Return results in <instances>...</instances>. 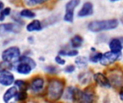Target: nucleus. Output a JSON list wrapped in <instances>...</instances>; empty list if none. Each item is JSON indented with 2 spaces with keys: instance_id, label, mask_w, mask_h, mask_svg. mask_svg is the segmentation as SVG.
I'll list each match as a JSON object with an SVG mask.
<instances>
[{
  "instance_id": "19",
  "label": "nucleus",
  "mask_w": 123,
  "mask_h": 103,
  "mask_svg": "<svg viewBox=\"0 0 123 103\" xmlns=\"http://www.w3.org/2000/svg\"><path fill=\"white\" fill-rule=\"evenodd\" d=\"M12 67H13V65L11 62L4 60L0 62V73L4 71H9L12 69Z\"/></svg>"
},
{
  "instance_id": "26",
  "label": "nucleus",
  "mask_w": 123,
  "mask_h": 103,
  "mask_svg": "<svg viewBox=\"0 0 123 103\" xmlns=\"http://www.w3.org/2000/svg\"><path fill=\"white\" fill-rule=\"evenodd\" d=\"M11 13V9L9 7L4 8V9H1L0 12V22H2L4 20L5 16H9Z\"/></svg>"
},
{
  "instance_id": "22",
  "label": "nucleus",
  "mask_w": 123,
  "mask_h": 103,
  "mask_svg": "<svg viewBox=\"0 0 123 103\" xmlns=\"http://www.w3.org/2000/svg\"><path fill=\"white\" fill-rule=\"evenodd\" d=\"M48 0H24L25 4L28 6H35L45 3Z\"/></svg>"
},
{
  "instance_id": "23",
  "label": "nucleus",
  "mask_w": 123,
  "mask_h": 103,
  "mask_svg": "<svg viewBox=\"0 0 123 103\" xmlns=\"http://www.w3.org/2000/svg\"><path fill=\"white\" fill-rule=\"evenodd\" d=\"M75 62L79 67H83L87 65L88 60L86 57H77L75 60Z\"/></svg>"
},
{
  "instance_id": "4",
  "label": "nucleus",
  "mask_w": 123,
  "mask_h": 103,
  "mask_svg": "<svg viewBox=\"0 0 123 103\" xmlns=\"http://www.w3.org/2000/svg\"><path fill=\"white\" fill-rule=\"evenodd\" d=\"M121 57V52L120 53H115L112 52H107L105 54H102L99 62L103 66H109L114 63L115 62L117 61Z\"/></svg>"
},
{
  "instance_id": "8",
  "label": "nucleus",
  "mask_w": 123,
  "mask_h": 103,
  "mask_svg": "<svg viewBox=\"0 0 123 103\" xmlns=\"http://www.w3.org/2000/svg\"><path fill=\"white\" fill-rule=\"evenodd\" d=\"M14 82V77L9 71H4L0 73V84L3 86H10Z\"/></svg>"
},
{
  "instance_id": "2",
  "label": "nucleus",
  "mask_w": 123,
  "mask_h": 103,
  "mask_svg": "<svg viewBox=\"0 0 123 103\" xmlns=\"http://www.w3.org/2000/svg\"><path fill=\"white\" fill-rule=\"evenodd\" d=\"M119 25V21L116 19L108 20H96L91 22L88 24V29L93 32L111 30L117 28Z\"/></svg>"
},
{
  "instance_id": "29",
  "label": "nucleus",
  "mask_w": 123,
  "mask_h": 103,
  "mask_svg": "<svg viewBox=\"0 0 123 103\" xmlns=\"http://www.w3.org/2000/svg\"><path fill=\"white\" fill-rule=\"evenodd\" d=\"M89 79H90L89 75L88 74H86V73L81 74V75L79 76V81H80L81 83H83V84L87 82L88 80H89Z\"/></svg>"
},
{
  "instance_id": "34",
  "label": "nucleus",
  "mask_w": 123,
  "mask_h": 103,
  "mask_svg": "<svg viewBox=\"0 0 123 103\" xmlns=\"http://www.w3.org/2000/svg\"><path fill=\"white\" fill-rule=\"evenodd\" d=\"M111 1H120V0H110Z\"/></svg>"
},
{
  "instance_id": "3",
  "label": "nucleus",
  "mask_w": 123,
  "mask_h": 103,
  "mask_svg": "<svg viewBox=\"0 0 123 103\" xmlns=\"http://www.w3.org/2000/svg\"><path fill=\"white\" fill-rule=\"evenodd\" d=\"M20 57V49L17 47H11L6 49L1 54V58L4 61L11 63L18 62Z\"/></svg>"
},
{
  "instance_id": "7",
  "label": "nucleus",
  "mask_w": 123,
  "mask_h": 103,
  "mask_svg": "<svg viewBox=\"0 0 123 103\" xmlns=\"http://www.w3.org/2000/svg\"><path fill=\"white\" fill-rule=\"evenodd\" d=\"M44 87V80L40 77H35L32 80L30 85L31 90L35 93L40 92Z\"/></svg>"
},
{
  "instance_id": "11",
  "label": "nucleus",
  "mask_w": 123,
  "mask_h": 103,
  "mask_svg": "<svg viewBox=\"0 0 123 103\" xmlns=\"http://www.w3.org/2000/svg\"><path fill=\"white\" fill-rule=\"evenodd\" d=\"M0 30L6 32L18 33L21 31L20 27L14 23H7L0 25Z\"/></svg>"
},
{
  "instance_id": "14",
  "label": "nucleus",
  "mask_w": 123,
  "mask_h": 103,
  "mask_svg": "<svg viewBox=\"0 0 123 103\" xmlns=\"http://www.w3.org/2000/svg\"><path fill=\"white\" fill-rule=\"evenodd\" d=\"M20 63L17 66V71L18 73L21 74V75H29L32 70H33L32 67L30 66V65H29L27 62H19Z\"/></svg>"
},
{
  "instance_id": "31",
  "label": "nucleus",
  "mask_w": 123,
  "mask_h": 103,
  "mask_svg": "<svg viewBox=\"0 0 123 103\" xmlns=\"http://www.w3.org/2000/svg\"><path fill=\"white\" fill-rule=\"evenodd\" d=\"M75 69H76V67H75L74 65H68V66L66 67L64 71H65L66 72H67V73H72V72H74Z\"/></svg>"
},
{
  "instance_id": "6",
  "label": "nucleus",
  "mask_w": 123,
  "mask_h": 103,
  "mask_svg": "<svg viewBox=\"0 0 123 103\" xmlns=\"http://www.w3.org/2000/svg\"><path fill=\"white\" fill-rule=\"evenodd\" d=\"M95 98H96V95L94 90H93L92 87H89L86 88L84 91H81L79 102L86 103H92L94 101Z\"/></svg>"
},
{
  "instance_id": "13",
  "label": "nucleus",
  "mask_w": 123,
  "mask_h": 103,
  "mask_svg": "<svg viewBox=\"0 0 123 103\" xmlns=\"http://www.w3.org/2000/svg\"><path fill=\"white\" fill-rule=\"evenodd\" d=\"M109 47L111 52L115 53H120L123 49V44L121 40L117 38L112 39L109 44Z\"/></svg>"
},
{
  "instance_id": "24",
  "label": "nucleus",
  "mask_w": 123,
  "mask_h": 103,
  "mask_svg": "<svg viewBox=\"0 0 123 103\" xmlns=\"http://www.w3.org/2000/svg\"><path fill=\"white\" fill-rule=\"evenodd\" d=\"M79 54L77 50H69V51H60L59 55L61 56H68V57H75Z\"/></svg>"
},
{
  "instance_id": "15",
  "label": "nucleus",
  "mask_w": 123,
  "mask_h": 103,
  "mask_svg": "<svg viewBox=\"0 0 123 103\" xmlns=\"http://www.w3.org/2000/svg\"><path fill=\"white\" fill-rule=\"evenodd\" d=\"M18 91H17V88L14 86V87H12L10 88H9L6 92L4 94V96H3V100L5 103H9L12 98H15L17 94Z\"/></svg>"
},
{
  "instance_id": "33",
  "label": "nucleus",
  "mask_w": 123,
  "mask_h": 103,
  "mask_svg": "<svg viewBox=\"0 0 123 103\" xmlns=\"http://www.w3.org/2000/svg\"><path fill=\"white\" fill-rule=\"evenodd\" d=\"M4 7V3L2 1H0V11L3 9Z\"/></svg>"
},
{
  "instance_id": "9",
  "label": "nucleus",
  "mask_w": 123,
  "mask_h": 103,
  "mask_svg": "<svg viewBox=\"0 0 123 103\" xmlns=\"http://www.w3.org/2000/svg\"><path fill=\"white\" fill-rule=\"evenodd\" d=\"M94 79L96 83L102 87L109 88L111 87L109 79L104 74H102L101 72H97V73L94 74Z\"/></svg>"
},
{
  "instance_id": "5",
  "label": "nucleus",
  "mask_w": 123,
  "mask_h": 103,
  "mask_svg": "<svg viewBox=\"0 0 123 103\" xmlns=\"http://www.w3.org/2000/svg\"><path fill=\"white\" fill-rule=\"evenodd\" d=\"M80 4V0H71L66 4V14L64 21L72 23L74 21V13L75 8Z\"/></svg>"
},
{
  "instance_id": "1",
  "label": "nucleus",
  "mask_w": 123,
  "mask_h": 103,
  "mask_svg": "<svg viewBox=\"0 0 123 103\" xmlns=\"http://www.w3.org/2000/svg\"><path fill=\"white\" fill-rule=\"evenodd\" d=\"M65 82L59 78H52L47 87V98L49 101H57L63 95Z\"/></svg>"
},
{
  "instance_id": "27",
  "label": "nucleus",
  "mask_w": 123,
  "mask_h": 103,
  "mask_svg": "<svg viewBox=\"0 0 123 103\" xmlns=\"http://www.w3.org/2000/svg\"><path fill=\"white\" fill-rule=\"evenodd\" d=\"M102 55V54L101 52H97V53H95V54L91 55V57H90V58H89V60H90L92 62H93V63H97V62L99 61V60H100Z\"/></svg>"
},
{
  "instance_id": "12",
  "label": "nucleus",
  "mask_w": 123,
  "mask_h": 103,
  "mask_svg": "<svg viewBox=\"0 0 123 103\" xmlns=\"http://www.w3.org/2000/svg\"><path fill=\"white\" fill-rule=\"evenodd\" d=\"M110 82L111 86L114 87H122L123 85V77H122V75L121 74H117V73H114V74H111V75L110 76V77L108 78Z\"/></svg>"
},
{
  "instance_id": "10",
  "label": "nucleus",
  "mask_w": 123,
  "mask_h": 103,
  "mask_svg": "<svg viewBox=\"0 0 123 103\" xmlns=\"http://www.w3.org/2000/svg\"><path fill=\"white\" fill-rule=\"evenodd\" d=\"M93 5L91 2H85L78 13V16L79 17H85L90 16L93 14Z\"/></svg>"
},
{
  "instance_id": "28",
  "label": "nucleus",
  "mask_w": 123,
  "mask_h": 103,
  "mask_svg": "<svg viewBox=\"0 0 123 103\" xmlns=\"http://www.w3.org/2000/svg\"><path fill=\"white\" fill-rule=\"evenodd\" d=\"M73 87H69L66 89V92L64 94V98L66 100H72V95H73Z\"/></svg>"
},
{
  "instance_id": "25",
  "label": "nucleus",
  "mask_w": 123,
  "mask_h": 103,
  "mask_svg": "<svg viewBox=\"0 0 123 103\" xmlns=\"http://www.w3.org/2000/svg\"><path fill=\"white\" fill-rule=\"evenodd\" d=\"M15 98H17V101H20V102L25 101L27 98V93L26 91H19V92H17Z\"/></svg>"
},
{
  "instance_id": "20",
  "label": "nucleus",
  "mask_w": 123,
  "mask_h": 103,
  "mask_svg": "<svg viewBox=\"0 0 123 103\" xmlns=\"http://www.w3.org/2000/svg\"><path fill=\"white\" fill-rule=\"evenodd\" d=\"M19 14H20L21 16L26 17V18H28V19H32V18L35 17V14L32 11L28 9H22L20 11Z\"/></svg>"
},
{
  "instance_id": "32",
  "label": "nucleus",
  "mask_w": 123,
  "mask_h": 103,
  "mask_svg": "<svg viewBox=\"0 0 123 103\" xmlns=\"http://www.w3.org/2000/svg\"><path fill=\"white\" fill-rule=\"evenodd\" d=\"M55 60L56 63H58V64H59V65H65V63H66V60H63V58H61L60 56H57V57H55Z\"/></svg>"
},
{
  "instance_id": "17",
  "label": "nucleus",
  "mask_w": 123,
  "mask_h": 103,
  "mask_svg": "<svg viewBox=\"0 0 123 103\" xmlns=\"http://www.w3.org/2000/svg\"><path fill=\"white\" fill-rule=\"evenodd\" d=\"M83 41H84V39L80 35H79V34L75 35L71 40V46L74 48H79L82 45Z\"/></svg>"
},
{
  "instance_id": "18",
  "label": "nucleus",
  "mask_w": 123,
  "mask_h": 103,
  "mask_svg": "<svg viewBox=\"0 0 123 103\" xmlns=\"http://www.w3.org/2000/svg\"><path fill=\"white\" fill-rule=\"evenodd\" d=\"M14 82V85L16 87H18V89L19 90V91H27L29 85L28 84L22 80H17L16 81Z\"/></svg>"
},
{
  "instance_id": "21",
  "label": "nucleus",
  "mask_w": 123,
  "mask_h": 103,
  "mask_svg": "<svg viewBox=\"0 0 123 103\" xmlns=\"http://www.w3.org/2000/svg\"><path fill=\"white\" fill-rule=\"evenodd\" d=\"M18 62H27L28 63L29 65H30V66L32 67V69H34L35 67H36V63L30 57H27V56H22V57H19V60H18Z\"/></svg>"
},
{
  "instance_id": "30",
  "label": "nucleus",
  "mask_w": 123,
  "mask_h": 103,
  "mask_svg": "<svg viewBox=\"0 0 123 103\" xmlns=\"http://www.w3.org/2000/svg\"><path fill=\"white\" fill-rule=\"evenodd\" d=\"M57 67H55V66H47L45 67V71L48 72V73H50V74H56L57 72Z\"/></svg>"
},
{
  "instance_id": "16",
  "label": "nucleus",
  "mask_w": 123,
  "mask_h": 103,
  "mask_svg": "<svg viewBox=\"0 0 123 103\" xmlns=\"http://www.w3.org/2000/svg\"><path fill=\"white\" fill-rule=\"evenodd\" d=\"M27 30L30 32H38L42 29V24L39 20H33L27 25Z\"/></svg>"
}]
</instances>
